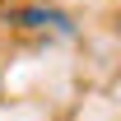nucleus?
Wrapping results in <instances>:
<instances>
[{"label": "nucleus", "instance_id": "obj_1", "mask_svg": "<svg viewBox=\"0 0 121 121\" xmlns=\"http://www.w3.org/2000/svg\"><path fill=\"white\" fill-rule=\"evenodd\" d=\"M5 23L9 28H42V33H60L70 37L75 33V19L56 9V5H5Z\"/></svg>", "mask_w": 121, "mask_h": 121}, {"label": "nucleus", "instance_id": "obj_4", "mask_svg": "<svg viewBox=\"0 0 121 121\" xmlns=\"http://www.w3.org/2000/svg\"><path fill=\"white\" fill-rule=\"evenodd\" d=\"M0 5H14V0H0Z\"/></svg>", "mask_w": 121, "mask_h": 121}, {"label": "nucleus", "instance_id": "obj_3", "mask_svg": "<svg viewBox=\"0 0 121 121\" xmlns=\"http://www.w3.org/2000/svg\"><path fill=\"white\" fill-rule=\"evenodd\" d=\"M117 37H121V14H117Z\"/></svg>", "mask_w": 121, "mask_h": 121}, {"label": "nucleus", "instance_id": "obj_2", "mask_svg": "<svg viewBox=\"0 0 121 121\" xmlns=\"http://www.w3.org/2000/svg\"><path fill=\"white\" fill-rule=\"evenodd\" d=\"M0 103H5V79H0Z\"/></svg>", "mask_w": 121, "mask_h": 121}]
</instances>
